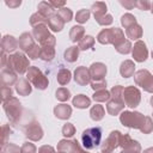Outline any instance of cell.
<instances>
[{"instance_id":"74e56055","label":"cell","mask_w":153,"mask_h":153,"mask_svg":"<svg viewBox=\"0 0 153 153\" xmlns=\"http://www.w3.org/2000/svg\"><path fill=\"white\" fill-rule=\"evenodd\" d=\"M55 96H56V99L57 100H60V102H67L71 98V92L66 87H60V88L56 90Z\"/></svg>"},{"instance_id":"603a6c76","label":"cell","mask_w":153,"mask_h":153,"mask_svg":"<svg viewBox=\"0 0 153 153\" xmlns=\"http://www.w3.org/2000/svg\"><path fill=\"white\" fill-rule=\"evenodd\" d=\"M47 25L49 26V29H50L51 31H54V32H59V31H61V30L63 29V26H65V22L60 18V16H59L57 13H55V14H53L51 17L48 18V23H47Z\"/></svg>"},{"instance_id":"6125c7cd","label":"cell","mask_w":153,"mask_h":153,"mask_svg":"<svg viewBox=\"0 0 153 153\" xmlns=\"http://www.w3.org/2000/svg\"><path fill=\"white\" fill-rule=\"evenodd\" d=\"M152 59H153V51H152Z\"/></svg>"},{"instance_id":"6da1fadb","label":"cell","mask_w":153,"mask_h":153,"mask_svg":"<svg viewBox=\"0 0 153 153\" xmlns=\"http://www.w3.org/2000/svg\"><path fill=\"white\" fill-rule=\"evenodd\" d=\"M6 67L11 68L17 74L22 75L24 73H27V71L30 68V62H29V59L24 55V53L17 51V53H14V54L8 56Z\"/></svg>"},{"instance_id":"91938a15","label":"cell","mask_w":153,"mask_h":153,"mask_svg":"<svg viewBox=\"0 0 153 153\" xmlns=\"http://www.w3.org/2000/svg\"><path fill=\"white\" fill-rule=\"evenodd\" d=\"M151 12H152V14H153V2L151 4Z\"/></svg>"},{"instance_id":"52a82bcc","label":"cell","mask_w":153,"mask_h":153,"mask_svg":"<svg viewBox=\"0 0 153 153\" xmlns=\"http://www.w3.org/2000/svg\"><path fill=\"white\" fill-rule=\"evenodd\" d=\"M134 81L136 86L143 88V91L153 93V75L147 69H140L134 74Z\"/></svg>"},{"instance_id":"c3c4849f","label":"cell","mask_w":153,"mask_h":153,"mask_svg":"<svg viewBox=\"0 0 153 153\" xmlns=\"http://www.w3.org/2000/svg\"><path fill=\"white\" fill-rule=\"evenodd\" d=\"M27 56L30 57V60H36V59H38L39 56H41V45H38V44H36L32 49H30L27 53Z\"/></svg>"},{"instance_id":"f546056e","label":"cell","mask_w":153,"mask_h":153,"mask_svg":"<svg viewBox=\"0 0 153 153\" xmlns=\"http://www.w3.org/2000/svg\"><path fill=\"white\" fill-rule=\"evenodd\" d=\"M79 51H80L79 47L72 45V47H69V48L66 49V51L63 54V57H65V60L67 62H71V63L72 62H75L78 60V57H79Z\"/></svg>"},{"instance_id":"681fc988","label":"cell","mask_w":153,"mask_h":153,"mask_svg":"<svg viewBox=\"0 0 153 153\" xmlns=\"http://www.w3.org/2000/svg\"><path fill=\"white\" fill-rule=\"evenodd\" d=\"M36 152H37V148H36V146L33 143H31L29 141H26V142L23 143V146H22V153H36Z\"/></svg>"},{"instance_id":"d4e9b609","label":"cell","mask_w":153,"mask_h":153,"mask_svg":"<svg viewBox=\"0 0 153 153\" xmlns=\"http://www.w3.org/2000/svg\"><path fill=\"white\" fill-rule=\"evenodd\" d=\"M38 13L41 16H43L45 19H48L49 17H51L53 14H55V8L50 5V2H47V1H41L38 4Z\"/></svg>"},{"instance_id":"94428289","label":"cell","mask_w":153,"mask_h":153,"mask_svg":"<svg viewBox=\"0 0 153 153\" xmlns=\"http://www.w3.org/2000/svg\"><path fill=\"white\" fill-rule=\"evenodd\" d=\"M151 105H152V108H153V96H152V98H151Z\"/></svg>"},{"instance_id":"e7e4bbea","label":"cell","mask_w":153,"mask_h":153,"mask_svg":"<svg viewBox=\"0 0 153 153\" xmlns=\"http://www.w3.org/2000/svg\"><path fill=\"white\" fill-rule=\"evenodd\" d=\"M57 153H59V152H57Z\"/></svg>"},{"instance_id":"4316f807","label":"cell","mask_w":153,"mask_h":153,"mask_svg":"<svg viewBox=\"0 0 153 153\" xmlns=\"http://www.w3.org/2000/svg\"><path fill=\"white\" fill-rule=\"evenodd\" d=\"M84 35H85V29L80 25H74L71 27V31H69V38L72 42L76 43V42H80L82 38H84Z\"/></svg>"},{"instance_id":"cb8c5ba5","label":"cell","mask_w":153,"mask_h":153,"mask_svg":"<svg viewBox=\"0 0 153 153\" xmlns=\"http://www.w3.org/2000/svg\"><path fill=\"white\" fill-rule=\"evenodd\" d=\"M135 63L131 60H126L120 66V73L123 78H130L135 73Z\"/></svg>"},{"instance_id":"d6a6232c","label":"cell","mask_w":153,"mask_h":153,"mask_svg":"<svg viewBox=\"0 0 153 153\" xmlns=\"http://www.w3.org/2000/svg\"><path fill=\"white\" fill-rule=\"evenodd\" d=\"M91 10H92L93 16H94V18H96V17H100V16L106 14L108 7H106V4H105V2H103V1H97V2L92 4Z\"/></svg>"},{"instance_id":"ffe728a7","label":"cell","mask_w":153,"mask_h":153,"mask_svg":"<svg viewBox=\"0 0 153 153\" xmlns=\"http://www.w3.org/2000/svg\"><path fill=\"white\" fill-rule=\"evenodd\" d=\"M18 45V42L17 39L11 36V35H5L1 39V51H5V53H12L17 49Z\"/></svg>"},{"instance_id":"11a10c76","label":"cell","mask_w":153,"mask_h":153,"mask_svg":"<svg viewBox=\"0 0 153 153\" xmlns=\"http://www.w3.org/2000/svg\"><path fill=\"white\" fill-rule=\"evenodd\" d=\"M8 7H12V8H16V7H18V6H20V4H22V1L20 0H16V1H6L5 2Z\"/></svg>"},{"instance_id":"7bdbcfd3","label":"cell","mask_w":153,"mask_h":153,"mask_svg":"<svg viewBox=\"0 0 153 153\" xmlns=\"http://www.w3.org/2000/svg\"><path fill=\"white\" fill-rule=\"evenodd\" d=\"M140 131L143 134H149L153 131V120L149 116H146L145 122L142 124V127L140 128Z\"/></svg>"},{"instance_id":"680465c9","label":"cell","mask_w":153,"mask_h":153,"mask_svg":"<svg viewBox=\"0 0 153 153\" xmlns=\"http://www.w3.org/2000/svg\"><path fill=\"white\" fill-rule=\"evenodd\" d=\"M78 153H88V152H86V151H84V149H82V148H81V149H80V151H79V152H78Z\"/></svg>"},{"instance_id":"3957f363","label":"cell","mask_w":153,"mask_h":153,"mask_svg":"<svg viewBox=\"0 0 153 153\" xmlns=\"http://www.w3.org/2000/svg\"><path fill=\"white\" fill-rule=\"evenodd\" d=\"M49 26L47 24H41L33 27L32 30V36L33 38L39 43L41 47H45V45H53L55 47L56 43V38L55 36H53L48 29Z\"/></svg>"},{"instance_id":"f6af8a7d","label":"cell","mask_w":153,"mask_h":153,"mask_svg":"<svg viewBox=\"0 0 153 153\" xmlns=\"http://www.w3.org/2000/svg\"><path fill=\"white\" fill-rule=\"evenodd\" d=\"M96 19V22L99 24V25H102V26H106V25H110V24H112V16L111 14H109V13H106V14H104V16H100V17H96L94 18Z\"/></svg>"},{"instance_id":"7402d4cb","label":"cell","mask_w":153,"mask_h":153,"mask_svg":"<svg viewBox=\"0 0 153 153\" xmlns=\"http://www.w3.org/2000/svg\"><path fill=\"white\" fill-rule=\"evenodd\" d=\"M16 91L19 96H29L32 91V86L27 79L20 78L16 84Z\"/></svg>"},{"instance_id":"bcb514c9","label":"cell","mask_w":153,"mask_h":153,"mask_svg":"<svg viewBox=\"0 0 153 153\" xmlns=\"http://www.w3.org/2000/svg\"><path fill=\"white\" fill-rule=\"evenodd\" d=\"M1 152L2 153H22V147L17 146L16 143L7 142L6 146L4 148H1Z\"/></svg>"},{"instance_id":"8d00e7d4","label":"cell","mask_w":153,"mask_h":153,"mask_svg":"<svg viewBox=\"0 0 153 153\" xmlns=\"http://www.w3.org/2000/svg\"><path fill=\"white\" fill-rule=\"evenodd\" d=\"M110 97H111V94H110V92L106 91V90L96 91L94 94L92 96V98H93L94 102H108V100L110 99Z\"/></svg>"},{"instance_id":"4dcf8cb0","label":"cell","mask_w":153,"mask_h":153,"mask_svg":"<svg viewBox=\"0 0 153 153\" xmlns=\"http://www.w3.org/2000/svg\"><path fill=\"white\" fill-rule=\"evenodd\" d=\"M56 79H57V82H59L61 86H65V85H67V84L71 81V79H72V73H71L69 69L61 68V69L57 72Z\"/></svg>"},{"instance_id":"d590c367","label":"cell","mask_w":153,"mask_h":153,"mask_svg":"<svg viewBox=\"0 0 153 153\" xmlns=\"http://www.w3.org/2000/svg\"><path fill=\"white\" fill-rule=\"evenodd\" d=\"M121 24H122V26L127 30V29L130 27L131 25L136 24V18H135L131 13H124V14L121 17Z\"/></svg>"},{"instance_id":"5bb4252c","label":"cell","mask_w":153,"mask_h":153,"mask_svg":"<svg viewBox=\"0 0 153 153\" xmlns=\"http://www.w3.org/2000/svg\"><path fill=\"white\" fill-rule=\"evenodd\" d=\"M131 55L136 62L146 61L148 57V49L146 47V43L142 41H137L131 48Z\"/></svg>"},{"instance_id":"5b68a950","label":"cell","mask_w":153,"mask_h":153,"mask_svg":"<svg viewBox=\"0 0 153 153\" xmlns=\"http://www.w3.org/2000/svg\"><path fill=\"white\" fill-rule=\"evenodd\" d=\"M100 140H102V129L98 128V127H96V128H87L81 134L82 146L86 149L96 148L97 146H99Z\"/></svg>"},{"instance_id":"e575fe53","label":"cell","mask_w":153,"mask_h":153,"mask_svg":"<svg viewBox=\"0 0 153 153\" xmlns=\"http://www.w3.org/2000/svg\"><path fill=\"white\" fill-rule=\"evenodd\" d=\"M131 43H130V41L129 39H127V38H124L122 42H120L117 45H115V49L120 53V54H128V53H130V50H131Z\"/></svg>"},{"instance_id":"2e32d148","label":"cell","mask_w":153,"mask_h":153,"mask_svg":"<svg viewBox=\"0 0 153 153\" xmlns=\"http://www.w3.org/2000/svg\"><path fill=\"white\" fill-rule=\"evenodd\" d=\"M88 71H90L92 81L104 80V76L106 75V66L104 63H102V62H93L90 66Z\"/></svg>"},{"instance_id":"ee69618b","label":"cell","mask_w":153,"mask_h":153,"mask_svg":"<svg viewBox=\"0 0 153 153\" xmlns=\"http://www.w3.org/2000/svg\"><path fill=\"white\" fill-rule=\"evenodd\" d=\"M74 134H75V127L69 122L65 123L63 127H62V135L66 139H68V137H72Z\"/></svg>"},{"instance_id":"6f0895ef","label":"cell","mask_w":153,"mask_h":153,"mask_svg":"<svg viewBox=\"0 0 153 153\" xmlns=\"http://www.w3.org/2000/svg\"><path fill=\"white\" fill-rule=\"evenodd\" d=\"M142 153H153V147H149V148H146Z\"/></svg>"},{"instance_id":"83f0119b","label":"cell","mask_w":153,"mask_h":153,"mask_svg":"<svg viewBox=\"0 0 153 153\" xmlns=\"http://www.w3.org/2000/svg\"><path fill=\"white\" fill-rule=\"evenodd\" d=\"M126 35L129 39H139L142 37V26L136 23L126 30Z\"/></svg>"},{"instance_id":"be15d7a7","label":"cell","mask_w":153,"mask_h":153,"mask_svg":"<svg viewBox=\"0 0 153 153\" xmlns=\"http://www.w3.org/2000/svg\"><path fill=\"white\" fill-rule=\"evenodd\" d=\"M152 115H153V114H152Z\"/></svg>"},{"instance_id":"4fadbf2b","label":"cell","mask_w":153,"mask_h":153,"mask_svg":"<svg viewBox=\"0 0 153 153\" xmlns=\"http://www.w3.org/2000/svg\"><path fill=\"white\" fill-rule=\"evenodd\" d=\"M118 27H110V29H103L98 36H97V41L100 44H114L115 39L117 37L118 33Z\"/></svg>"},{"instance_id":"1f68e13d","label":"cell","mask_w":153,"mask_h":153,"mask_svg":"<svg viewBox=\"0 0 153 153\" xmlns=\"http://www.w3.org/2000/svg\"><path fill=\"white\" fill-rule=\"evenodd\" d=\"M105 115V110L103 108V105H99V104H96L91 108L90 110V116L93 121H100Z\"/></svg>"},{"instance_id":"ac0fdd59","label":"cell","mask_w":153,"mask_h":153,"mask_svg":"<svg viewBox=\"0 0 153 153\" xmlns=\"http://www.w3.org/2000/svg\"><path fill=\"white\" fill-rule=\"evenodd\" d=\"M18 45L22 51L24 53H27L30 49H32L36 43L33 41V37L30 32H23L20 36H19V41H18Z\"/></svg>"},{"instance_id":"9a60e30c","label":"cell","mask_w":153,"mask_h":153,"mask_svg":"<svg viewBox=\"0 0 153 153\" xmlns=\"http://www.w3.org/2000/svg\"><path fill=\"white\" fill-rule=\"evenodd\" d=\"M74 80L78 85L80 86H86L88 84H91V74L88 68H86L85 66H79L75 68L74 71Z\"/></svg>"},{"instance_id":"277c9868","label":"cell","mask_w":153,"mask_h":153,"mask_svg":"<svg viewBox=\"0 0 153 153\" xmlns=\"http://www.w3.org/2000/svg\"><path fill=\"white\" fill-rule=\"evenodd\" d=\"M145 118L146 116H143L139 111H122V114L120 115V121L124 127L139 130L142 127Z\"/></svg>"},{"instance_id":"f5cc1de1","label":"cell","mask_w":153,"mask_h":153,"mask_svg":"<svg viewBox=\"0 0 153 153\" xmlns=\"http://www.w3.org/2000/svg\"><path fill=\"white\" fill-rule=\"evenodd\" d=\"M38 153H56L54 147L49 146V145H43L38 148Z\"/></svg>"},{"instance_id":"816d5d0a","label":"cell","mask_w":153,"mask_h":153,"mask_svg":"<svg viewBox=\"0 0 153 153\" xmlns=\"http://www.w3.org/2000/svg\"><path fill=\"white\" fill-rule=\"evenodd\" d=\"M91 87L94 91H100V90H106V81L100 80V81H91Z\"/></svg>"},{"instance_id":"f1b7e54d","label":"cell","mask_w":153,"mask_h":153,"mask_svg":"<svg viewBox=\"0 0 153 153\" xmlns=\"http://www.w3.org/2000/svg\"><path fill=\"white\" fill-rule=\"evenodd\" d=\"M55 57V48L53 45H45V47H41V56L39 59H42L45 62H50L53 61Z\"/></svg>"},{"instance_id":"44dd1931","label":"cell","mask_w":153,"mask_h":153,"mask_svg":"<svg viewBox=\"0 0 153 153\" xmlns=\"http://www.w3.org/2000/svg\"><path fill=\"white\" fill-rule=\"evenodd\" d=\"M54 115L59 120H68L72 116V108L68 104H57L54 108Z\"/></svg>"},{"instance_id":"ba28073f","label":"cell","mask_w":153,"mask_h":153,"mask_svg":"<svg viewBox=\"0 0 153 153\" xmlns=\"http://www.w3.org/2000/svg\"><path fill=\"white\" fill-rule=\"evenodd\" d=\"M123 100L124 104L131 109L136 108L141 100V92L136 86H127L123 90Z\"/></svg>"},{"instance_id":"03108f58","label":"cell","mask_w":153,"mask_h":153,"mask_svg":"<svg viewBox=\"0 0 153 153\" xmlns=\"http://www.w3.org/2000/svg\"><path fill=\"white\" fill-rule=\"evenodd\" d=\"M100 153H102V152H100Z\"/></svg>"},{"instance_id":"9c48e42d","label":"cell","mask_w":153,"mask_h":153,"mask_svg":"<svg viewBox=\"0 0 153 153\" xmlns=\"http://www.w3.org/2000/svg\"><path fill=\"white\" fill-rule=\"evenodd\" d=\"M121 137H122V133L118 130H112L110 133V135L106 137V140L104 141V143L102 145V153H112L116 148L120 147L121 145Z\"/></svg>"},{"instance_id":"60d3db41","label":"cell","mask_w":153,"mask_h":153,"mask_svg":"<svg viewBox=\"0 0 153 153\" xmlns=\"http://www.w3.org/2000/svg\"><path fill=\"white\" fill-rule=\"evenodd\" d=\"M48 23V19H45L43 16H41L38 12L33 13L31 17H30V24L32 27L37 26V25H41V24H47Z\"/></svg>"},{"instance_id":"f907efd6","label":"cell","mask_w":153,"mask_h":153,"mask_svg":"<svg viewBox=\"0 0 153 153\" xmlns=\"http://www.w3.org/2000/svg\"><path fill=\"white\" fill-rule=\"evenodd\" d=\"M135 7H137L141 11H147V10H151V2L147 0H136Z\"/></svg>"},{"instance_id":"b9f144b4","label":"cell","mask_w":153,"mask_h":153,"mask_svg":"<svg viewBox=\"0 0 153 153\" xmlns=\"http://www.w3.org/2000/svg\"><path fill=\"white\" fill-rule=\"evenodd\" d=\"M11 133H12V129L10 128L8 124H4V126L1 127V148H4V147L6 146L7 139H8V136L11 135Z\"/></svg>"},{"instance_id":"7c38bea8","label":"cell","mask_w":153,"mask_h":153,"mask_svg":"<svg viewBox=\"0 0 153 153\" xmlns=\"http://www.w3.org/2000/svg\"><path fill=\"white\" fill-rule=\"evenodd\" d=\"M80 149H81V147L76 140L62 139L57 143V152L59 153H78Z\"/></svg>"},{"instance_id":"7dc6e473","label":"cell","mask_w":153,"mask_h":153,"mask_svg":"<svg viewBox=\"0 0 153 153\" xmlns=\"http://www.w3.org/2000/svg\"><path fill=\"white\" fill-rule=\"evenodd\" d=\"M13 96V91L10 86H1V99H2V103L11 99Z\"/></svg>"},{"instance_id":"836d02e7","label":"cell","mask_w":153,"mask_h":153,"mask_svg":"<svg viewBox=\"0 0 153 153\" xmlns=\"http://www.w3.org/2000/svg\"><path fill=\"white\" fill-rule=\"evenodd\" d=\"M94 45V38L90 35L84 36V38L79 42V49L80 50H87V49H92Z\"/></svg>"},{"instance_id":"484cf974","label":"cell","mask_w":153,"mask_h":153,"mask_svg":"<svg viewBox=\"0 0 153 153\" xmlns=\"http://www.w3.org/2000/svg\"><path fill=\"white\" fill-rule=\"evenodd\" d=\"M72 103L78 109H86L91 105V99L85 94H76L72 99Z\"/></svg>"},{"instance_id":"db71d44e","label":"cell","mask_w":153,"mask_h":153,"mask_svg":"<svg viewBox=\"0 0 153 153\" xmlns=\"http://www.w3.org/2000/svg\"><path fill=\"white\" fill-rule=\"evenodd\" d=\"M65 4H66L65 1H50V5H51L54 8H57V10L65 7Z\"/></svg>"},{"instance_id":"7a4b0ae2","label":"cell","mask_w":153,"mask_h":153,"mask_svg":"<svg viewBox=\"0 0 153 153\" xmlns=\"http://www.w3.org/2000/svg\"><path fill=\"white\" fill-rule=\"evenodd\" d=\"M2 108H4V111L7 116V118L10 120V122L12 124H17L23 115V106H22L19 99L16 97H12L11 99L2 103Z\"/></svg>"},{"instance_id":"e0dca14e","label":"cell","mask_w":153,"mask_h":153,"mask_svg":"<svg viewBox=\"0 0 153 153\" xmlns=\"http://www.w3.org/2000/svg\"><path fill=\"white\" fill-rule=\"evenodd\" d=\"M0 79H1V84L2 86H12L14 84H17L18 79H17V73L14 71H12L8 67H5L1 69V74H0Z\"/></svg>"},{"instance_id":"30bf717a","label":"cell","mask_w":153,"mask_h":153,"mask_svg":"<svg viewBox=\"0 0 153 153\" xmlns=\"http://www.w3.org/2000/svg\"><path fill=\"white\" fill-rule=\"evenodd\" d=\"M25 136L31 141H39L43 137V129L37 121H32L24 127Z\"/></svg>"},{"instance_id":"d6986e66","label":"cell","mask_w":153,"mask_h":153,"mask_svg":"<svg viewBox=\"0 0 153 153\" xmlns=\"http://www.w3.org/2000/svg\"><path fill=\"white\" fill-rule=\"evenodd\" d=\"M124 105L126 104H124L123 99H116V98L110 97V99L106 103V111L109 112V115L116 116L124 109Z\"/></svg>"},{"instance_id":"f35d334b","label":"cell","mask_w":153,"mask_h":153,"mask_svg":"<svg viewBox=\"0 0 153 153\" xmlns=\"http://www.w3.org/2000/svg\"><path fill=\"white\" fill-rule=\"evenodd\" d=\"M57 14L60 16V18H61L65 23L71 22L72 18H73V12H72V10L68 8V7H62V8L57 10Z\"/></svg>"},{"instance_id":"8992f818","label":"cell","mask_w":153,"mask_h":153,"mask_svg":"<svg viewBox=\"0 0 153 153\" xmlns=\"http://www.w3.org/2000/svg\"><path fill=\"white\" fill-rule=\"evenodd\" d=\"M26 79L38 90H45L49 85L48 78L36 66H30V68L26 73Z\"/></svg>"},{"instance_id":"8fae6325","label":"cell","mask_w":153,"mask_h":153,"mask_svg":"<svg viewBox=\"0 0 153 153\" xmlns=\"http://www.w3.org/2000/svg\"><path fill=\"white\" fill-rule=\"evenodd\" d=\"M122 148L121 153H141V146L136 140H133L128 134H122L121 145Z\"/></svg>"},{"instance_id":"ab89813d","label":"cell","mask_w":153,"mask_h":153,"mask_svg":"<svg viewBox=\"0 0 153 153\" xmlns=\"http://www.w3.org/2000/svg\"><path fill=\"white\" fill-rule=\"evenodd\" d=\"M90 14H91L90 10H86V8L79 10L76 12V14H75V20L78 23H80V24H84V23H86L90 19Z\"/></svg>"},{"instance_id":"9f6ffc18","label":"cell","mask_w":153,"mask_h":153,"mask_svg":"<svg viewBox=\"0 0 153 153\" xmlns=\"http://www.w3.org/2000/svg\"><path fill=\"white\" fill-rule=\"evenodd\" d=\"M120 4L124 7H127L128 10H131L133 7H135V1H120Z\"/></svg>"}]
</instances>
